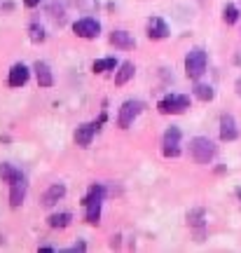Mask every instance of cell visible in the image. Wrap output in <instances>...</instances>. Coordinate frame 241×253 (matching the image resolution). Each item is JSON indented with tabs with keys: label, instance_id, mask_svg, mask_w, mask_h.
I'll return each instance as SVG.
<instances>
[{
	"label": "cell",
	"instance_id": "obj_14",
	"mask_svg": "<svg viewBox=\"0 0 241 253\" xmlns=\"http://www.w3.org/2000/svg\"><path fill=\"white\" fill-rule=\"evenodd\" d=\"M63 197H66V185H63V183H54L52 188L42 195V207H47V209L54 207V204H56L59 199H63Z\"/></svg>",
	"mask_w": 241,
	"mask_h": 253
},
{
	"label": "cell",
	"instance_id": "obj_26",
	"mask_svg": "<svg viewBox=\"0 0 241 253\" xmlns=\"http://www.w3.org/2000/svg\"><path fill=\"white\" fill-rule=\"evenodd\" d=\"M234 87H237V94H239V96H241V78H239V80H237V84H234Z\"/></svg>",
	"mask_w": 241,
	"mask_h": 253
},
{
	"label": "cell",
	"instance_id": "obj_24",
	"mask_svg": "<svg viewBox=\"0 0 241 253\" xmlns=\"http://www.w3.org/2000/svg\"><path fill=\"white\" fill-rule=\"evenodd\" d=\"M40 2H42V0H24V5H26V7H38V5H40Z\"/></svg>",
	"mask_w": 241,
	"mask_h": 253
},
{
	"label": "cell",
	"instance_id": "obj_13",
	"mask_svg": "<svg viewBox=\"0 0 241 253\" xmlns=\"http://www.w3.org/2000/svg\"><path fill=\"white\" fill-rule=\"evenodd\" d=\"M33 71H36V78H38V84L40 87H45V89H49L54 84V75H52V68L47 66L45 61H36V66H33Z\"/></svg>",
	"mask_w": 241,
	"mask_h": 253
},
{
	"label": "cell",
	"instance_id": "obj_19",
	"mask_svg": "<svg viewBox=\"0 0 241 253\" xmlns=\"http://www.w3.org/2000/svg\"><path fill=\"white\" fill-rule=\"evenodd\" d=\"M117 68V59H96V61L91 63V71L94 73H106V71H115Z\"/></svg>",
	"mask_w": 241,
	"mask_h": 253
},
{
	"label": "cell",
	"instance_id": "obj_6",
	"mask_svg": "<svg viewBox=\"0 0 241 253\" xmlns=\"http://www.w3.org/2000/svg\"><path fill=\"white\" fill-rule=\"evenodd\" d=\"M73 31H75V36L78 38L94 40V38H98V33H101V24H98L96 19H91V17H82V19H78V21L73 24Z\"/></svg>",
	"mask_w": 241,
	"mask_h": 253
},
{
	"label": "cell",
	"instance_id": "obj_27",
	"mask_svg": "<svg viewBox=\"0 0 241 253\" xmlns=\"http://www.w3.org/2000/svg\"><path fill=\"white\" fill-rule=\"evenodd\" d=\"M0 9H2V0H0Z\"/></svg>",
	"mask_w": 241,
	"mask_h": 253
},
{
	"label": "cell",
	"instance_id": "obj_23",
	"mask_svg": "<svg viewBox=\"0 0 241 253\" xmlns=\"http://www.w3.org/2000/svg\"><path fill=\"white\" fill-rule=\"evenodd\" d=\"M188 223L195 227H204V209H195L188 213Z\"/></svg>",
	"mask_w": 241,
	"mask_h": 253
},
{
	"label": "cell",
	"instance_id": "obj_15",
	"mask_svg": "<svg viewBox=\"0 0 241 253\" xmlns=\"http://www.w3.org/2000/svg\"><path fill=\"white\" fill-rule=\"evenodd\" d=\"M110 42L115 47H120V49H131V47L136 45V40L126 31H113L110 33Z\"/></svg>",
	"mask_w": 241,
	"mask_h": 253
},
{
	"label": "cell",
	"instance_id": "obj_25",
	"mask_svg": "<svg viewBox=\"0 0 241 253\" xmlns=\"http://www.w3.org/2000/svg\"><path fill=\"white\" fill-rule=\"evenodd\" d=\"M84 249H87V244H84V242H78V244L73 246L71 251H84Z\"/></svg>",
	"mask_w": 241,
	"mask_h": 253
},
{
	"label": "cell",
	"instance_id": "obj_9",
	"mask_svg": "<svg viewBox=\"0 0 241 253\" xmlns=\"http://www.w3.org/2000/svg\"><path fill=\"white\" fill-rule=\"evenodd\" d=\"M28 75H31V71H28L24 63H14V66L9 68L7 84L9 87H24V84L28 82Z\"/></svg>",
	"mask_w": 241,
	"mask_h": 253
},
{
	"label": "cell",
	"instance_id": "obj_11",
	"mask_svg": "<svg viewBox=\"0 0 241 253\" xmlns=\"http://www.w3.org/2000/svg\"><path fill=\"white\" fill-rule=\"evenodd\" d=\"M220 138L223 141H237L239 138V129H237V122H234L232 115L220 118Z\"/></svg>",
	"mask_w": 241,
	"mask_h": 253
},
{
	"label": "cell",
	"instance_id": "obj_12",
	"mask_svg": "<svg viewBox=\"0 0 241 253\" xmlns=\"http://www.w3.org/2000/svg\"><path fill=\"white\" fill-rule=\"evenodd\" d=\"M98 131V126L94 125V122H89V125H82L75 129V143L80 145V148H87V145L91 143V138H94V134Z\"/></svg>",
	"mask_w": 241,
	"mask_h": 253
},
{
	"label": "cell",
	"instance_id": "obj_7",
	"mask_svg": "<svg viewBox=\"0 0 241 253\" xmlns=\"http://www.w3.org/2000/svg\"><path fill=\"white\" fill-rule=\"evenodd\" d=\"M164 148H161V153L164 157H178L180 155V129L178 126H169L166 129V134H164Z\"/></svg>",
	"mask_w": 241,
	"mask_h": 253
},
{
	"label": "cell",
	"instance_id": "obj_5",
	"mask_svg": "<svg viewBox=\"0 0 241 253\" xmlns=\"http://www.w3.org/2000/svg\"><path fill=\"white\" fill-rule=\"evenodd\" d=\"M190 108V96L188 94H169L157 103V110L161 115H180Z\"/></svg>",
	"mask_w": 241,
	"mask_h": 253
},
{
	"label": "cell",
	"instance_id": "obj_18",
	"mask_svg": "<svg viewBox=\"0 0 241 253\" xmlns=\"http://www.w3.org/2000/svg\"><path fill=\"white\" fill-rule=\"evenodd\" d=\"M71 220H73L71 213H52L47 218V225L54 227V230H63V227L71 225Z\"/></svg>",
	"mask_w": 241,
	"mask_h": 253
},
{
	"label": "cell",
	"instance_id": "obj_4",
	"mask_svg": "<svg viewBox=\"0 0 241 253\" xmlns=\"http://www.w3.org/2000/svg\"><path fill=\"white\" fill-rule=\"evenodd\" d=\"M143 108H145V103L138 99L124 101V103L120 106V113H117V126H120V129H129V126L134 125V120L143 113Z\"/></svg>",
	"mask_w": 241,
	"mask_h": 253
},
{
	"label": "cell",
	"instance_id": "obj_2",
	"mask_svg": "<svg viewBox=\"0 0 241 253\" xmlns=\"http://www.w3.org/2000/svg\"><path fill=\"white\" fill-rule=\"evenodd\" d=\"M215 153H218L215 143L211 138H206V136H197V138L190 141V157L197 164H208L215 157Z\"/></svg>",
	"mask_w": 241,
	"mask_h": 253
},
{
	"label": "cell",
	"instance_id": "obj_1",
	"mask_svg": "<svg viewBox=\"0 0 241 253\" xmlns=\"http://www.w3.org/2000/svg\"><path fill=\"white\" fill-rule=\"evenodd\" d=\"M103 197H106V188L103 185H91L89 192H87V197L82 202V207H84V220L89 223V225H98V220H101V204H103Z\"/></svg>",
	"mask_w": 241,
	"mask_h": 253
},
{
	"label": "cell",
	"instance_id": "obj_8",
	"mask_svg": "<svg viewBox=\"0 0 241 253\" xmlns=\"http://www.w3.org/2000/svg\"><path fill=\"white\" fill-rule=\"evenodd\" d=\"M26 192H28L26 178H19V181L9 183V207L12 209L21 207V204H24V199H26Z\"/></svg>",
	"mask_w": 241,
	"mask_h": 253
},
{
	"label": "cell",
	"instance_id": "obj_16",
	"mask_svg": "<svg viewBox=\"0 0 241 253\" xmlns=\"http://www.w3.org/2000/svg\"><path fill=\"white\" fill-rule=\"evenodd\" d=\"M134 73H136V66L131 61H124V63H120V71H117V75H115V84H126V82L134 78Z\"/></svg>",
	"mask_w": 241,
	"mask_h": 253
},
{
	"label": "cell",
	"instance_id": "obj_20",
	"mask_svg": "<svg viewBox=\"0 0 241 253\" xmlns=\"http://www.w3.org/2000/svg\"><path fill=\"white\" fill-rule=\"evenodd\" d=\"M195 96L199 101H213V96H215V89L213 87H211V84H201V82H199V84H197L195 87Z\"/></svg>",
	"mask_w": 241,
	"mask_h": 253
},
{
	"label": "cell",
	"instance_id": "obj_21",
	"mask_svg": "<svg viewBox=\"0 0 241 253\" xmlns=\"http://www.w3.org/2000/svg\"><path fill=\"white\" fill-rule=\"evenodd\" d=\"M28 33H31V40H33V42H45V38H47L45 28L40 26L38 21H33V24L28 26Z\"/></svg>",
	"mask_w": 241,
	"mask_h": 253
},
{
	"label": "cell",
	"instance_id": "obj_17",
	"mask_svg": "<svg viewBox=\"0 0 241 253\" xmlns=\"http://www.w3.org/2000/svg\"><path fill=\"white\" fill-rule=\"evenodd\" d=\"M19 178H24V173L19 171L17 167H12V164H7V162L0 164V181L2 183H14V181H19Z\"/></svg>",
	"mask_w": 241,
	"mask_h": 253
},
{
	"label": "cell",
	"instance_id": "obj_10",
	"mask_svg": "<svg viewBox=\"0 0 241 253\" xmlns=\"http://www.w3.org/2000/svg\"><path fill=\"white\" fill-rule=\"evenodd\" d=\"M166 36H169V26L164 24V19L150 17V21H148V38L150 40H164Z\"/></svg>",
	"mask_w": 241,
	"mask_h": 253
},
{
	"label": "cell",
	"instance_id": "obj_22",
	"mask_svg": "<svg viewBox=\"0 0 241 253\" xmlns=\"http://www.w3.org/2000/svg\"><path fill=\"white\" fill-rule=\"evenodd\" d=\"M237 19H239V9L234 7V5H225V9H223V21L225 24H237Z\"/></svg>",
	"mask_w": 241,
	"mask_h": 253
},
{
	"label": "cell",
	"instance_id": "obj_3",
	"mask_svg": "<svg viewBox=\"0 0 241 253\" xmlns=\"http://www.w3.org/2000/svg\"><path fill=\"white\" fill-rule=\"evenodd\" d=\"M204 73H206V52L201 47H195L185 56V75L190 80H199Z\"/></svg>",
	"mask_w": 241,
	"mask_h": 253
}]
</instances>
